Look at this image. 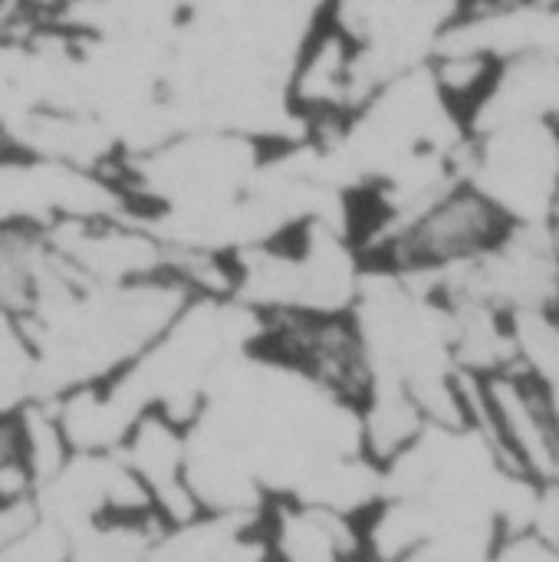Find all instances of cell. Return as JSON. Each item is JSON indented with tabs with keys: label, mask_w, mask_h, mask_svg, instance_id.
I'll use <instances>...</instances> for the list:
<instances>
[{
	"label": "cell",
	"mask_w": 559,
	"mask_h": 562,
	"mask_svg": "<svg viewBox=\"0 0 559 562\" xmlns=\"http://www.w3.org/2000/svg\"><path fill=\"white\" fill-rule=\"evenodd\" d=\"M382 82L385 76L366 43L326 10L300 40L283 95L290 112L316 132H343Z\"/></svg>",
	"instance_id": "cell-2"
},
{
	"label": "cell",
	"mask_w": 559,
	"mask_h": 562,
	"mask_svg": "<svg viewBox=\"0 0 559 562\" xmlns=\"http://www.w3.org/2000/svg\"><path fill=\"white\" fill-rule=\"evenodd\" d=\"M76 280L56 257L40 224L0 221V316L23 323L56 286Z\"/></svg>",
	"instance_id": "cell-7"
},
{
	"label": "cell",
	"mask_w": 559,
	"mask_h": 562,
	"mask_svg": "<svg viewBox=\"0 0 559 562\" xmlns=\"http://www.w3.org/2000/svg\"><path fill=\"white\" fill-rule=\"evenodd\" d=\"M517 3H530V0H458V16L461 13H494V10H507Z\"/></svg>",
	"instance_id": "cell-9"
},
{
	"label": "cell",
	"mask_w": 559,
	"mask_h": 562,
	"mask_svg": "<svg viewBox=\"0 0 559 562\" xmlns=\"http://www.w3.org/2000/svg\"><path fill=\"white\" fill-rule=\"evenodd\" d=\"M115 454L138 477L165 527H185L204 517L188 487V425L152 408L132 425Z\"/></svg>",
	"instance_id": "cell-5"
},
{
	"label": "cell",
	"mask_w": 559,
	"mask_h": 562,
	"mask_svg": "<svg viewBox=\"0 0 559 562\" xmlns=\"http://www.w3.org/2000/svg\"><path fill=\"white\" fill-rule=\"evenodd\" d=\"M267 562H359V520L300 501H273L260 514Z\"/></svg>",
	"instance_id": "cell-6"
},
{
	"label": "cell",
	"mask_w": 559,
	"mask_h": 562,
	"mask_svg": "<svg viewBox=\"0 0 559 562\" xmlns=\"http://www.w3.org/2000/svg\"><path fill=\"white\" fill-rule=\"evenodd\" d=\"M471 178L514 227H540L559 204V128L511 122L474 132Z\"/></svg>",
	"instance_id": "cell-3"
},
{
	"label": "cell",
	"mask_w": 559,
	"mask_h": 562,
	"mask_svg": "<svg viewBox=\"0 0 559 562\" xmlns=\"http://www.w3.org/2000/svg\"><path fill=\"white\" fill-rule=\"evenodd\" d=\"M514 224L474 184L455 181L376 234V257L402 277H451L494 254Z\"/></svg>",
	"instance_id": "cell-1"
},
{
	"label": "cell",
	"mask_w": 559,
	"mask_h": 562,
	"mask_svg": "<svg viewBox=\"0 0 559 562\" xmlns=\"http://www.w3.org/2000/svg\"><path fill=\"white\" fill-rule=\"evenodd\" d=\"M59 263L82 286H128L168 277V244L119 214L56 221L46 231Z\"/></svg>",
	"instance_id": "cell-4"
},
{
	"label": "cell",
	"mask_w": 559,
	"mask_h": 562,
	"mask_svg": "<svg viewBox=\"0 0 559 562\" xmlns=\"http://www.w3.org/2000/svg\"><path fill=\"white\" fill-rule=\"evenodd\" d=\"M36 398V359L23 326L0 316V415L20 412Z\"/></svg>",
	"instance_id": "cell-8"
}]
</instances>
